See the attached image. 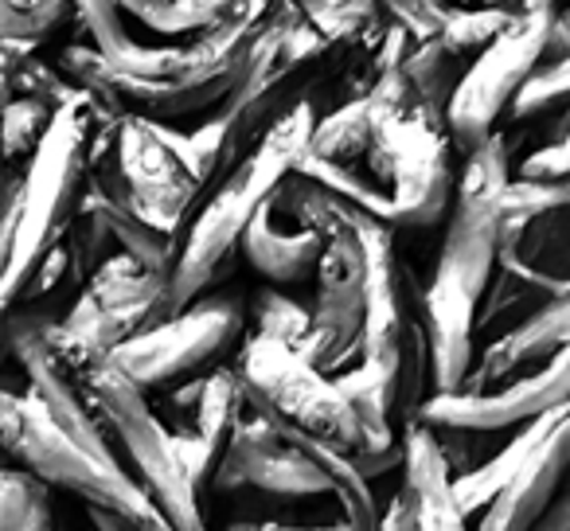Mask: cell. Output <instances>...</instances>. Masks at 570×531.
Listing matches in <instances>:
<instances>
[{
	"label": "cell",
	"instance_id": "ffe728a7",
	"mask_svg": "<svg viewBox=\"0 0 570 531\" xmlns=\"http://www.w3.org/2000/svg\"><path fill=\"white\" fill-rule=\"evenodd\" d=\"M82 207L102 215V223L110 227L114 243L121 246V254L137 258L149 274H160V278H176V266H180V246H176L173 235L149 227L141 215L129 204H114L102 191H95L87 184V196H82Z\"/></svg>",
	"mask_w": 570,
	"mask_h": 531
},
{
	"label": "cell",
	"instance_id": "5b68a950",
	"mask_svg": "<svg viewBox=\"0 0 570 531\" xmlns=\"http://www.w3.org/2000/svg\"><path fill=\"white\" fill-rule=\"evenodd\" d=\"M238 375L254 391V399H262L277 419L309 434L313 442L328 445L344 458H356L367 450L364 426H360L344 391L336 387L333 375L313 367L297 348L254 336L243 348Z\"/></svg>",
	"mask_w": 570,
	"mask_h": 531
},
{
	"label": "cell",
	"instance_id": "484cf974",
	"mask_svg": "<svg viewBox=\"0 0 570 531\" xmlns=\"http://www.w3.org/2000/svg\"><path fill=\"white\" fill-rule=\"evenodd\" d=\"M235 4H223V0H157V4H145V0H134L126 4L129 17L145 20L149 28L165 36H180V32H212L223 20L230 17Z\"/></svg>",
	"mask_w": 570,
	"mask_h": 531
},
{
	"label": "cell",
	"instance_id": "836d02e7",
	"mask_svg": "<svg viewBox=\"0 0 570 531\" xmlns=\"http://www.w3.org/2000/svg\"><path fill=\"white\" fill-rule=\"evenodd\" d=\"M51 121H56V110L40 102H28V98H17V102H4V118H0V134H4V157H36V149L43 145V137L51 134Z\"/></svg>",
	"mask_w": 570,
	"mask_h": 531
},
{
	"label": "cell",
	"instance_id": "8992f818",
	"mask_svg": "<svg viewBox=\"0 0 570 531\" xmlns=\"http://www.w3.org/2000/svg\"><path fill=\"white\" fill-rule=\"evenodd\" d=\"M559 4H523L520 20L492 43L489 51L476 56V63L461 75L458 90H453V102L445 110V126L450 137L465 157H473L484 141L497 129V118L515 106L520 90L531 82V75L543 71L547 56V32H551V20Z\"/></svg>",
	"mask_w": 570,
	"mask_h": 531
},
{
	"label": "cell",
	"instance_id": "30bf717a",
	"mask_svg": "<svg viewBox=\"0 0 570 531\" xmlns=\"http://www.w3.org/2000/svg\"><path fill=\"white\" fill-rule=\"evenodd\" d=\"M51 328L56 325L32 317V313H28V317H17V313H12L9 317L12 356L24 364V375L32 380V395L40 399L43 411L56 419V426L63 430L71 442H79L90 458H98L102 465L126 469L118 461V453H114L106 422L95 419V406L82 403L79 387H75L71 375H67V364L56 356V348H51Z\"/></svg>",
	"mask_w": 570,
	"mask_h": 531
},
{
	"label": "cell",
	"instance_id": "277c9868",
	"mask_svg": "<svg viewBox=\"0 0 570 531\" xmlns=\"http://www.w3.org/2000/svg\"><path fill=\"white\" fill-rule=\"evenodd\" d=\"M82 391H87L90 406L102 414L110 434L121 442L129 465L137 473V484L149 492V500L168 515L176 531H212L199 512V492L191 489L188 473H184L180 458L173 450V434L165 422L149 411L145 391L129 383L110 360L79 372Z\"/></svg>",
	"mask_w": 570,
	"mask_h": 531
},
{
	"label": "cell",
	"instance_id": "8fae6325",
	"mask_svg": "<svg viewBox=\"0 0 570 531\" xmlns=\"http://www.w3.org/2000/svg\"><path fill=\"white\" fill-rule=\"evenodd\" d=\"M118 160L129 184V204L149 227L176 238L199 180L153 129V118L129 114L118 129Z\"/></svg>",
	"mask_w": 570,
	"mask_h": 531
},
{
	"label": "cell",
	"instance_id": "d4e9b609",
	"mask_svg": "<svg viewBox=\"0 0 570 531\" xmlns=\"http://www.w3.org/2000/svg\"><path fill=\"white\" fill-rule=\"evenodd\" d=\"M0 531H51L48 484L28 469L0 473Z\"/></svg>",
	"mask_w": 570,
	"mask_h": 531
},
{
	"label": "cell",
	"instance_id": "f546056e",
	"mask_svg": "<svg viewBox=\"0 0 570 531\" xmlns=\"http://www.w3.org/2000/svg\"><path fill=\"white\" fill-rule=\"evenodd\" d=\"M497 219L504 223H531L539 215H551L570 207V176L567 180H512L492 196Z\"/></svg>",
	"mask_w": 570,
	"mask_h": 531
},
{
	"label": "cell",
	"instance_id": "4dcf8cb0",
	"mask_svg": "<svg viewBox=\"0 0 570 531\" xmlns=\"http://www.w3.org/2000/svg\"><path fill=\"white\" fill-rule=\"evenodd\" d=\"M71 4L63 0H4L0 4V40L4 43H40L67 24Z\"/></svg>",
	"mask_w": 570,
	"mask_h": 531
},
{
	"label": "cell",
	"instance_id": "e575fe53",
	"mask_svg": "<svg viewBox=\"0 0 570 531\" xmlns=\"http://www.w3.org/2000/svg\"><path fill=\"white\" fill-rule=\"evenodd\" d=\"M508 141L500 134H492L473 157H465V168H461V184L458 196L473 199V196H492V191L508 188Z\"/></svg>",
	"mask_w": 570,
	"mask_h": 531
},
{
	"label": "cell",
	"instance_id": "bcb514c9",
	"mask_svg": "<svg viewBox=\"0 0 570 531\" xmlns=\"http://www.w3.org/2000/svg\"><path fill=\"white\" fill-rule=\"evenodd\" d=\"M567 500H570V496H567Z\"/></svg>",
	"mask_w": 570,
	"mask_h": 531
},
{
	"label": "cell",
	"instance_id": "9c48e42d",
	"mask_svg": "<svg viewBox=\"0 0 570 531\" xmlns=\"http://www.w3.org/2000/svg\"><path fill=\"white\" fill-rule=\"evenodd\" d=\"M570 406V348L554 356L543 372L523 375L504 391L484 395H430L419 422L430 430H461V434H489L520 422H539Z\"/></svg>",
	"mask_w": 570,
	"mask_h": 531
},
{
	"label": "cell",
	"instance_id": "4316f807",
	"mask_svg": "<svg viewBox=\"0 0 570 531\" xmlns=\"http://www.w3.org/2000/svg\"><path fill=\"white\" fill-rule=\"evenodd\" d=\"M453 59L445 51L442 40L434 43H414L411 59H406V79H411L414 95H419V102L426 106L430 114H438V118H445V110H450L453 102V90H458V75H453Z\"/></svg>",
	"mask_w": 570,
	"mask_h": 531
},
{
	"label": "cell",
	"instance_id": "603a6c76",
	"mask_svg": "<svg viewBox=\"0 0 570 531\" xmlns=\"http://www.w3.org/2000/svg\"><path fill=\"white\" fill-rule=\"evenodd\" d=\"M305 20L325 36L328 43H344V48H360L364 51H380L383 36L391 32V20L383 24V4H367V0H348V4H328V0H317V4H302Z\"/></svg>",
	"mask_w": 570,
	"mask_h": 531
},
{
	"label": "cell",
	"instance_id": "2e32d148",
	"mask_svg": "<svg viewBox=\"0 0 570 531\" xmlns=\"http://www.w3.org/2000/svg\"><path fill=\"white\" fill-rule=\"evenodd\" d=\"M492 196H458L450 230H445L442 258H438V266L450 271L473 297H481L484 286H489L500 250V230H504V223L497 219V207H492Z\"/></svg>",
	"mask_w": 570,
	"mask_h": 531
},
{
	"label": "cell",
	"instance_id": "d6a6232c",
	"mask_svg": "<svg viewBox=\"0 0 570 531\" xmlns=\"http://www.w3.org/2000/svg\"><path fill=\"white\" fill-rule=\"evenodd\" d=\"M110 243H114V235L102 223V215L90 212V207H79L71 230H67V254H71V274L82 282V286H87V282L102 271L106 262H110L106 258Z\"/></svg>",
	"mask_w": 570,
	"mask_h": 531
},
{
	"label": "cell",
	"instance_id": "f35d334b",
	"mask_svg": "<svg viewBox=\"0 0 570 531\" xmlns=\"http://www.w3.org/2000/svg\"><path fill=\"white\" fill-rule=\"evenodd\" d=\"M570 176V134L551 141L547 149L531 153L520 165V180H567Z\"/></svg>",
	"mask_w": 570,
	"mask_h": 531
},
{
	"label": "cell",
	"instance_id": "74e56055",
	"mask_svg": "<svg viewBox=\"0 0 570 531\" xmlns=\"http://www.w3.org/2000/svg\"><path fill=\"white\" fill-rule=\"evenodd\" d=\"M173 450H176V458H180L184 473H188V481L196 492H204L207 481L219 476V465H223L219 453H215L199 434H173Z\"/></svg>",
	"mask_w": 570,
	"mask_h": 531
},
{
	"label": "cell",
	"instance_id": "6da1fadb",
	"mask_svg": "<svg viewBox=\"0 0 570 531\" xmlns=\"http://www.w3.org/2000/svg\"><path fill=\"white\" fill-rule=\"evenodd\" d=\"M313 134H317V114H313V102L305 98L302 106H294L269 129L266 141L235 173L223 176V184L212 191L204 212L191 223L188 238L180 243V266H176L173 278L176 313H188V302H196L227 271L230 254H235V246H243L246 230L258 219V212L309 160Z\"/></svg>",
	"mask_w": 570,
	"mask_h": 531
},
{
	"label": "cell",
	"instance_id": "7bdbcfd3",
	"mask_svg": "<svg viewBox=\"0 0 570 531\" xmlns=\"http://www.w3.org/2000/svg\"><path fill=\"white\" fill-rule=\"evenodd\" d=\"M383 531H414V515H411V504L403 500V492L391 500L387 515H383Z\"/></svg>",
	"mask_w": 570,
	"mask_h": 531
},
{
	"label": "cell",
	"instance_id": "ba28073f",
	"mask_svg": "<svg viewBox=\"0 0 570 531\" xmlns=\"http://www.w3.org/2000/svg\"><path fill=\"white\" fill-rule=\"evenodd\" d=\"M243 328V313L230 302H204L191 305L188 313L165 321L153 333L134 336L110 356V364L137 387H160L176 375L196 372L212 356H219Z\"/></svg>",
	"mask_w": 570,
	"mask_h": 531
},
{
	"label": "cell",
	"instance_id": "d6986e66",
	"mask_svg": "<svg viewBox=\"0 0 570 531\" xmlns=\"http://www.w3.org/2000/svg\"><path fill=\"white\" fill-rule=\"evenodd\" d=\"M328 250L325 230H277L274 207H262L243 238V254L269 282H305Z\"/></svg>",
	"mask_w": 570,
	"mask_h": 531
},
{
	"label": "cell",
	"instance_id": "52a82bcc",
	"mask_svg": "<svg viewBox=\"0 0 570 531\" xmlns=\"http://www.w3.org/2000/svg\"><path fill=\"white\" fill-rule=\"evenodd\" d=\"M438 114L414 110L391 121L367 153V176L391 184L395 223L391 227H430L445 215L453 196L450 145L438 134Z\"/></svg>",
	"mask_w": 570,
	"mask_h": 531
},
{
	"label": "cell",
	"instance_id": "ab89813d",
	"mask_svg": "<svg viewBox=\"0 0 570 531\" xmlns=\"http://www.w3.org/2000/svg\"><path fill=\"white\" fill-rule=\"evenodd\" d=\"M71 271V254H67V243L63 246H56V250L43 258V266L36 271V278H32V286L24 289V297H43V294H51V289L63 282V274Z\"/></svg>",
	"mask_w": 570,
	"mask_h": 531
},
{
	"label": "cell",
	"instance_id": "d590c367",
	"mask_svg": "<svg viewBox=\"0 0 570 531\" xmlns=\"http://www.w3.org/2000/svg\"><path fill=\"white\" fill-rule=\"evenodd\" d=\"M562 98H570V59L567 63H554V67H543L539 75H531V82L520 90V98H515V118H531V114L547 110V106L562 102Z\"/></svg>",
	"mask_w": 570,
	"mask_h": 531
},
{
	"label": "cell",
	"instance_id": "ee69618b",
	"mask_svg": "<svg viewBox=\"0 0 570 531\" xmlns=\"http://www.w3.org/2000/svg\"><path fill=\"white\" fill-rule=\"evenodd\" d=\"M551 442H554V450H559L562 458L570 461V414L559 422V430H554V434H551Z\"/></svg>",
	"mask_w": 570,
	"mask_h": 531
},
{
	"label": "cell",
	"instance_id": "60d3db41",
	"mask_svg": "<svg viewBox=\"0 0 570 531\" xmlns=\"http://www.w3.org/2000/svg\"><path fill=\"white\" fill-rule=\"evenodd\" d=\"M567 59H570V9H554L551 32H547V56H543V67L567 63Z\"/></svg>",
	"mask_w": 570,
	"mask_h": 531
},
{
	"label": "cell",
	"instance_id": "8d00e7d4",
	"mask_svg": "<svg viewBox=\"0 0 570 531\" xmlns=\"http://www.w3.org/2000/svg\"><path fill=\"white\" fill-rule=\"evenodd\" d=\"M387 17H395V24L403 28L414 43H434V40H442L453 9L430 4V0H406V4H387Z\"/></svg>",
	"mask_w": 570,
	"mask_h": 531
},
{
	"label": "cell",
	"instance_id": "cb8c5ba5",
	"mask_svg": "<svg viewBox=\"0 0 570 531\" xmlns=\"http://www.w3.org/2000/svg\"><path fill=\"white\" fill-rule=\"evenodd\" d=\"M246 414V383L243 375L219 372L207 375V387H204V403H199V419H196V434L219 453V461L227 458L230 442H235V430Z\"/></svg>",
	"mask_w": 570,
	"mask_h": 531
},
{
	"label": "cell",
	"instance_id": "f6af8a7d",
	"mask_svg": "<svg viewBox=\"0 0 570 531\" xmlns=\"http://www.w3.org/2000/svg\"><path fill=\"white\" fill-rule=\"evenodd\" d=\"M567 134H570V106H567V118H562V134L554 137V141H562V137H567Z\"/></svg>",
	"mask_w": 570,
	"mask_h": 531
},
{
	"label": "cell",
	"instance_id": "9a60e30c",
	"mask_svg": "<svg viewBox=\"0 0 570 531\" xmlns=\"http://www.w3.org/2000/svg\"><path fill=\"white\" fill-rule=\"evenodd\" d=\"M121 4H79L75 17H82V28L90 32L95 48L106 56V63L126 82H173L191 67V48H145L121 24Z\"/></svg>",
	"mask_w": 570,
	"mask_h": 531
},
{
	"label": "cell",
	"instance_id": "4fadbf2b",
	"mask_svg": "<svg viewBox=\"0 0 570 531\" xmlns=\"http://www.w3.org/2000/svg\"><path fill=\"white\" fill-rule=\"evenodd\" d=\"M567 348H570V294L547 302L543 309H535L531 317H523L512 333H504L500 341H492L465 395H484L489 383L508 380V375L543 372V367L551 364L554 356H562Z\"/></svg>",
	"mask_w": 570,
	"mask_h": 531
},
{
	"label": "cell",
	"instance_id": "44dd1931",
	"mask_svg": "<svg viewBox=\"0 0 570 531\" xmlns=\"http://www.w3.org/2000/svg\"><path fill=\"white\" fill-rule=\"evenodd\" d=\"M0 90H4V102L28 98V102H40L56 114L82 95V90H75L63 79V71H56V67H48L36 56L32 43H4V40H0Z\"/></svg>",
	"mask_w": 570,
	"mask_h": 531
},
{
	"label": "cell",
	"instance_id": "e0dca14e",
	"mask_svg": "<svg viewBox=\"0 0 570 531\" xmlns=\"http://www.w3.org/2000/svg\"><path fill=\"white\" fill-rule=\"evenodd\" d=\"M567 469H570V461L562 458L551 437H547L543 450L528 461V469H523V473L500 492L497 504L484 512L476 531H535L539 520L551 512L554 489H559V481L567 476Z\"/></svg>",
	"mask_w": 570,
	"mask_h": 531
},
{
	"label": "cell",
	"instance_id": "5bb4252c",
	"mask_svg": "<svg viewBox=\"0 0 570 531\" xmlns=\"http://www.w3.org/2000/svg\"><path fill=\"white\" fill-rule=\"evenodd\" d=\"M403 500L411 504L414 531H469L453 492V469L438 434L422 422L403 430Z\"/></svg>",
	"mask_w": 570,
	"mask_h": 531
},
{
	"label": "cell",
	"instance_id": "3957f363",
	"mask_svg": "<svg viewBox=\"0 0 570 531\" xmlns=\"http://www.w3.org/2000/svg\"><path fill=\"white\" fill-rule=\"evenodd\" d=\"M0 437H4L9 458L24 461L28 473H36L43 484L82 496L87 508L121 515L137 531H176L126 469L102 465L79 442H71L32 391L28 395H12V391L0 395Z\"/></svg>",
	"mask_w": 570,
	"mask_h": 531
},
{
	"label": "cell",
	"instance_id": "b9f144b4",
	"mask_svg": "<svg viewBox=\"0 0 570 531\" xmlns=\"http://www.w3.org/2000/svg\"><path fill=\"white\" fill-rule=\"evenodd\" d=\"M227 531H348L341 520L336 523H277V520H235Z\"/></svg>",
	"mask_w": 570,
	"mask_h": 531
},
{
	"label": "cell",
	"instance_id": "1f68e13d",
	"mask_svg": "<svg viewBox=\"0 0 570 531\" xmlns=\"http://www.w3.org/2000/svg\"><path fill=\"white\" fill-rule=\"evenodd\" d=\"M254 325H258L262 341H277V344H285V348H302L313 328V313H305L302 305L274 294V289H262L258 302H254Z\"/></svg>",
	"mask_w": 570,
	"mask_h": 531
},
{
	"label": "cell",
	"instance_id": "ac0fdd59",
	"mask_svg": "<svg viewBox=\"0 0 570 531\" xmlns=\"http://www.w3.org/2000/svg\"><path fill=\"white\" fill-rule=\"evenodd\" d=\"M567 414H570V406H567V411H554V414H547V419L531 422V426H523L520 434H515L512 442L497 453V458H489L484 465H476V469H465V473L453 481V492H458L461 512H465V515L489 512V508L497 504L500 492H504L508 484H512L515 476L528 469V461L543 450V442L554 434V430H559V422L567 419Z\"/></svg>",
	"mask_w": 570,
	"mask_h": 531
},
{
	"label": "cell",
	"instance_id": "7a4b0ae2",
	"mask_svg": "<svg viewBox=\"0 0 570 531\" xmlns=\"http://www.w3.org/2000/svg\"><path fill=\"white\" fill-rule=\"evenodd\" d=\"M98 126H106L98 106L87 95H79L56 114L51 134L28 160L24 215H20L17 243L0 258L4 262V305H17L24 289L32 286L43 258L67 243V230H71L82 196H87V168Z\"/></svg>",
	"mask_w": 570,
	"mask_h": 531
},
{
	"label": "cell",
	"instance_id": "7c38bea8",
	"mask_svg": "<svg viewBox=\"0 0 570 531\" xmlns=\"http://www.w3.org/2000/svg\"><path fill=\"white\" fill-rule=\"evenodd\" d=\"M422 328L430 344L434 395H461L469 383V367H473L476 297L442 266L422 294Z\"/></svg>",
	"mask_w": 570,
	"mask_h": 531
},
{
	"label": "cell",
	"instance_id": "f1b7e54d",
	"mask_svg": "<svg viewBox=\"0 0 570 531\" xmlns=\"http://www.w3.org/2000/svg\"><path fill=\"white\" fill-rule=\"evenodd\" d=\"M523 4H497V9H453L450 24L442 32V43L450 56L465 51H489L508 28L520 20Z\"/></svg>",
	"mask_w": 570,
	"mask_h": 531
},
{
	"label": "cell",
	"instance_id": "83f0119b",
	"mask_svg": "<svg viewBox=\"0 0 570 531\" xmlns=\"http://www.w3.org/2000/svg\"><path fill=\"white\" fill-rule=\"evenodd\" d=\"M297 173L313 176L317 184H325L328 191H336V196H344L348 204H356L360 212H367L372 219L380 223H395V204H391V191H380V184L372 180V176L356 173L352 165H333V160H305Z\"/></svg>",
	"mask_w": 570,
	"mask_h": 531
},
{
	"label": "cell",
	"instance_id": "7402d4cb",
	"mask_svg": "<svg viewBox=\"0 0 570 531\" xmlns=\"http://www.w3.org/2000/svg\"><path fill=\"white\" fill-rule=\"evenodd\" d=\"M59 71L71 82L75 90L90 98L102 114L106 126H121L129 118L126 114V90H121V75L106 63V56L98 48H82V43H71V48L59 51Z\"/></svg>",
	"mask_w": 570,
	"mask_h": 531
}]
</instances>
